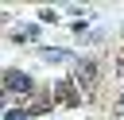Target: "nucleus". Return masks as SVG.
<instances>
[{
  "instance_id": "7ed1b4c3",
  "label": "nucleus",
  "mask_w": 124,
  "mask_h": 120,
  "mask_svg": "<svg viewBox=\"0 0 124 120\" xmlns=\"http://www.w3.org/2000/svg\"><path fill=\"white\" fill-rule=\"evenodd\" d=\"M93 77H97L93 62H78V85H81V89H89V85H93Z\"/></svg>"
},
{
  "instance_id": "39448f33",
  "label": "nucleus",
  "mask_w": 124,
  "mask_h": 120,
  "mask_svg": "<svg viewBox=\"0 0 124 120\" xmlns=\"http://www.w3.org/2000/svg\"><path fill=\"white\" fill-rule=\"evenodd\" d=\"M23 116H27L23 108H8V112H4V120H23Z\"/></svg>"
},
{
  "instance_id": "f257e3e1",
  "label": "nucleus",
  "mask_w": 124,
  "mask_h": 120,
  "mask_svg": "<svg viewBox=\"0 0 124 120\" xmlns=\"http://www.w3.org/2000/svg\"><path fill=\"white\" fill-rule=\"evenodd\" d=\"M4 85H8L12 93H31V89H35V81H31L27 74H19V70H8V74H4Z\"/></svg>"
},
{
  "instance_id": "f03ea898",
  "label": "nucleus",
  "mask_w": 124,
  "mask_h": 120,
  "mask_svg": "<svg viewBox=\"0 0 124 120\" xmlns=\"http://www.w3.org/2000/svg\"><path fill=\"white\" fill-rule=\"evenodd\" d=\"M54 101H58V105H78V101H81V97H78V85H74V81H58V85H54Z\"/></svg>"
},
{
  "instance_id": "423d86ee",
  "label": "nucleus",
  "mask_w": 124,
  "mask_h": 120,
  "mask_svg": "<svg viewBox=\"0 0 124 120\" xmlns=\"http://www.w3.org/2000/svg\"><path fill=\"white\" fill-rule=\"evenodd\" d=\"M120 105H124V97H120Z\"/></svg>"
},
{
  "instance_id": "20e7f679",
  "label": "nucleus",
  "mask_w": 124,
  "mask_h": 120,
  "mask_svg": "<svg viewBox=\"0 0 124 120\" xmlns=\"http://www.w3.org/2000/svg\"><path fill=\"white\" fill-rule=\"evenodd\" d=\"M43 58H46V62H70L74 54H70V50H58V46H54V50H43Z\"/></svg>"
}]
</instances>
